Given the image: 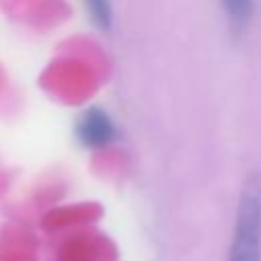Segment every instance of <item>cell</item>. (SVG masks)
<instances>
[{"label":"cell","mask_w":261,"mask_h":261,"mask_svg":"<svg viewBox=\"0 0 261 261\" xmlns=\"http://www.w3.org/2000/svg\"><path fill=\"white\" fill-rule=\"evenodd\" d=\"M228 261H261V177L249 175L237 208Z\"/></svg>","instance_id":"1"},{"label":"cell","mask_w":261,"mask_h":261,"mask_svg":"<svg viewBox=\"0 0 261 261\" xmlns=\"http://www.w3.org/2000/svg\"><path fill=\"white\" fill-rule=\"evenodd\" d=\"M77 135L82 139L84 145L88 147H104L112 141L114 137V126L110 122V118L102 112V110H88L84 114V118L80 120L77 126Z\"/></svg>","instance_id":"2"},{"label":"cell","mask_w":261,"mask_h":261,"mask_svg":"<svg viewBox=\"0 0 261 261\" xmlns=\"http://www.w3.org/2000/svg\"><path fill=\"white\" fill-rule=\"evenodd\" d=\"M232 27H245L253 12V0H220Z\"/></svg>","instance_id":"3"},{"label":"cell","mask_w":261,"mask_h":261,"mask_svg":"<svg viewBox=\"0 0 261 261\" xmlns=\"http://www.w3.org/2000/svg\"><path fill=\"white\" fill-rule=\"evenodd\" d=\"M88 4V10L94 18V22L102 29H108L110 27V6H108V0H86Z\"/></svg>","instance_id":"4"}]
</instances>
